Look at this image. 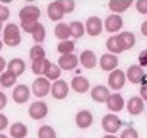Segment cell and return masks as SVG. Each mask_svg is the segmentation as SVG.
Returning <instances> with one entry per match:
<instances>
[{
    "mask_svg": "<svg viewBox=\"0 0 147 138\" xmlns=\"http://www.w3.org/2000/svg\"><path fill=\"white\" fill-rule=\"evenodd\" d=\"M104 28H106V31H109V32H117L123 28V18L119 17L118 14H110L104 22Z\"/></svg>",
    "mask_w": 147,
    "mask_h": 138,
    "instance_id": "obj_16",
    "label": "cell"
},
{
    "mask_svg": "<svg viewBox=\"0 0 147 138\" xmlns=\"http://www.w3.org/2000/svg\"><path fill=\"white\" fill-rule=\"evenodd\" d=\"M55 2H57L60 9L63 11V14H69L75 9V2L74 0H55Z\"/></svg>",
    "mask_w": 147,
    "mask_h": 138,
    "instance_id": "obj_33",
    "label": "cell"
},
{
    "mask_svg": "<svg viewBox=\"0 0 147 138\" xmlns=\"http://www.w3.org/2000/svg\"><path fill=\"white\" fill-rule=\"evenodd\" d=\"M106 106H107V109L112 114L119 112V110H123V108H124V98L119 94H110L107 101H106Z\"/></svg>",
    "mask_w": 147,
    "mask_h": 138,
    "instance_id": "obj_13",
    "label": "cell"
},
{
    "mask_svg": "<svg viewBox=\"0 0 147 138\" xmlns=\"http://www.w3.org/2000/svg\"><path fill=\"white\" fill-rule=\"evenodd\" d=\"M135 6L140 14H147V0H138L135 3Z\"/></svg>",
    "mask_w": 147,
    "mask_h": 138,
    "instance_id": "obj_37",
    "label": "cell"
},
{
    "mask_svg": "<svg viewBox=\"0 0 147 138\" xmlns=\"http://www.w3.org/2000/svg\"><path fill=\"white\" fill-rule=\"evenodd\" d=\"M51 94L55 100H63L66 98L67 94H69V86L64 80H57L51 86Z\"/></svg>",
    "mask_w": 147,
    "mask_h": 138,
    "instance_id": "obj_7",
    "label": "cell"
},
{
    "mask_svg": "<svg viewBox=\"0 0 147 138\" xmlns=\"http://www.w3.org/2000/svg\"><path fill=\"white\" fill-rule=\"evenodd\" d=\"M25 68H26V64L22 58H12L11 62L8 63V71L12 72L16 77L22 75V74L25 72Z\"/></svg>",
    "mask_w": 147,
    "mask_h": 138,
    "instance_id": "obj_21",
    "label": "cell"
},
{
    "mask_svg": "<svg viewBox=\"0 0 147 138\" xmlns=\"http://www.w3.org/2000/svg\"><path fill=\"white\" fill-rule=\"evenodd\" d=\"M6 127H8V117L3 114H0V132L5 131Z\"/></svg>",
    "mask_w": 147,
    "mask_h": 138,
    "instance_id": "obj_40",
    "label": "cell"
},
{
    "mask_svg": "<svg viewBox=\"0 0 147 138\" xmlns=\"http://www.w3.org/2000/svg\"><path fill=\"white\" fill-rule=\"evenodd\" d=\"M8 103V98H6V95L3 94V92H0V110H2L5 106H6Z\"/></svg>",
    "mask_w": 147,
    "mask_h": 138,
    "instance_id": "obj_42",
    "label": "cell"
},
{
    "mask_svg": "<svg viewBox=\"0 0 147 138\" xmlns=\"http://www.w3.org/2000/svg\"><path fill=\"white\" fill-rule=\"evenodd\" d=\"M127 80L133 83V85H136V83H142L146 78V74L142 71L141 66H138V64H132L130 68L127 69V74H126Z\"/></svg>",
    "mask_w": 147,
    "mask_h": 138,
    "instance_id": "obj_10",
    "label": "cell"
},
{
    "mask_svg": "<svg viewBox=\"0 0 147 138\" xmlns=\"http://www.w3.org/2000/svg\"><path fill=\"white\" fill-rule=\"evenodd\" d=\"M48 16L51 20H54V22H58V20H61L63 18V11L60 9V6L57 5V2H52V3H49V6H48Z\"/></svg>",
    "mask_w": 147,
    "mask_h": 138,
    "instance_id": "obj_27",
    "label": "cell"
},
{
    "mask_svg": "<svg viewBox=\"0 0 147 138\" xmlns=\"http://www.w3.org/2000/svg\"><path fill=\"white\" fill-rule=\"evenodd\" d=\"M103 138H117V137H115V135H109V133H107V135H104Z\"/></svg>",
    "mask_w": 147,
    "mask_h": 138,
    "instance_id": "obj_45",
    "label": "cell"
},
{
    "mask_svg": "<svg viewBox=\"0 0 147 138\" xmlns=\"http://www.w3.org/2000/svg\"><path fill=\"white\" fill-rule=\"evenodd\" d=\"M51 66L49 60L43 58V60H37V62H32V72L35 75H45V72L48 71V68Z\"/></svg>",
    "mask_w": 147,
    "mask_h": 138,
    "instance_id": "obj_26",
    "label": "cell"
},
{
    "mask_svg": "<svg viewBox=\"0 0 147 138\" xmlns=\"http://www.w3.org/2000/svg\"><path fill=\"white\" fill-rule=\"evenodd\" d=\"M9 135L12 138H25L28 135V127L26 124H23L20 121L14 123L11 127H9Z\"/></svg>",
    "mask_w": 147,
    "mask_h": 138,
    "instance_id": "obj_23",
    "label": "cell"
},
{
    "mask_svg": "<svg viewBox=\"0 0 147 138\" xmlns=\"http://www.w3.org/2000/svg\"><path fill=\"white\" fill-rule=\"evenodd\" d=\"M140 66L147 68V49L141 51V54H140Z\"/></svg>",
    "mask_w": 147,
    "mask_h": 138,
    "instance_id": "obj_39",
    "label": "cell"
},
{
    "mask_svg": "<svg viewBox=\"0 0 147 138\" xmlns=\"http://www.w3.org/2000/svg\"><path fill=\"white\" fill-rule=\"evenodd\" d=\"M86 32L92 37L100 35L103 32V23L98 17H89L86 22Z\"/></svg>",
    "mask_w": 147,
    "mask_h": 138,
    "instance_id": "obj_14",
    "label": "cell"
},
{
    "mask_svg": "<svg viewBox=\"0 0 147 138\" xmlns=\"http://www.w3.org/2000/svg\"><path fill=\"white\" fill-rule=\"evenodd\" d=\"M55 37L60 40V41H64V40H69V37H71V28H69L67 23H58L57 26H55Z\"/></svg>",
    "mask_w": 147,
    "mask_h": 138,
    "instance_id": "obj_24",
    "label": "cell"
},
{
    "mask_svg": "<svg viewBox=\"0 0 147 138\" xmlns=\"http://www.w3.org/2000/svg\"><path fill=\"white\" fill-rule=\"evenodd\" d=\"M118 40H119V45H121L123 51H127V49L133 48V45H135V41H136L135 35H133L132 32H129V31L119 32V34H118Z\"/></svg>",
    "mask_w": 147,
    "mask_h": 138,
    "instance_id": "obj_19",
    "label": "cell"
},
{
    "mask_svg": "<svg viewBox=\"0 0 147 138\" xmlns=\"http://www.w3.org/2000/svg\"><path fill=\"white\" fill-rule=\"evenodd\" d=\"M60 72H61V69H60L58 64H52V63H51V66L48 68V71L45 72V75H46L48 80H58Z\"/></svg>",
    "mask_w": 147,
    "mask_h": 138,
    "instance_id": "obj_35",
    "label": "cell"
},
{
    "mask_svg": "<svg viewBox=\"0 0 147 138\" xmlns=\"http://www.w3.org/2000/svg\"><path fill=\"white\" fill-rule=\"evenodd\" d=\"M132 0H110L109 2V8H110V11H113V12H124V11H127L129 6H132Z\"/></svg>",
    "mask_w": 147,
    "mask_h": 138,
    "instance_id": "obj_22",
    "label": "cell"
},
{
    "mask_svg": "<svg viewBox=\"0 0 147 138\" xmlns=\"http://www.w3.org/2000/svg\"><path fill=\"white\" fill-rule=\"evenodd\" d=\"M92 98H94L96 103H106L110 95L109 92V87L107 86H103V85H98L95 87H92V92H90Z\"/></svg>",
    "mask_w": 147,
    "mask_h": 138,
    "instance_id": "obj_15",
    "label": "cell"
},
{
    "mask_svg": "<svg viewBox=\"0 0 147 138\" xmlns=\"http://www.w3.org/2000/svg\"><path fill=\"white\" fill-rule=\"evenodd\" d=\"M0 31H3V26H2V22H0Z\"/></svg>",
    "mask_w": 147,
    "mask_h": 138,
    "instance_id": "obj_48",
    "label": "cell"
},
{
    "mask_svg": "<svg viewBox=\"0 0 147 138\" xmlns=\"http://www.w3.org/2000/svg\"><path fill=\"white\" fill-rule=\"evenodd\" d=\"M101 127L104 129L109 135H115L119 129H121V120H119L115 114H107L101 120Z\"/></svg>",
    "mask_w": 147,
    "mask_h": 138,
    "instance_id": "obj_3",
    "label": "cell"
},
{
    "mask_svg": "<svg viewBox=\"0 0 147 138\" xmlns=\"http://www.w3.org/2000/svg\"><path fill=\"white\" fill-rule=\"evenodd\" d=\"M45 55H46V54H45V49H43V46H41V45L32 46L31 51H29V57H31L32 62H37V60H43V58H46Z\"/></svg>",
    "mask_w": 147,
    "mask_h": 138,
    "instance_id": "obj_32",
    "label": "cell"
},
{
    "mask_svg": "<svg viewBox=\"0 0 147 138\" xmlns=\"http://www.w3.org/2000/svg\"><path fill=\"white\" fill-rule=\"evenodd\" d=\"M126 81H127L126 74H124L123 71H119V69L112 71V72L109 74V78H107V83H109L110 89H113V91L123 89L124 85H126Z\"/></svg>",
    "mask_w": 147,
    "mask_h": 138,
    "instance_id": "obj_4",
    "label": "cell"
},
{
    "mask_svg": "<svg viewBox=\"0 0 147 138\" xmlns=\"http://www.w3.org/2000/svg\"><path fill=\"white\" fill-rule=\"evenodd\" d=\"M58 52L61 55H66V54H72L74 49H75V43L72 40H64V41H60L58 46H57Z\"/></svg>",
    "mask_w": 147,
    "mask_h": 138,
    "instance_id": "obj_31",
    "label": "cell"
},
{
    "mask_svg": "<svg viewBox=\"0 0 147 138\" xmlns=\"http://www.w3.org/2000/svg\"><path fill=\"white\" fill-rule=\"evenodd\" d=\"M126 106H127V110L130 115H140L144 110V101H142L141 97H132L127 101Z\"/></svg>",
    "mask_w": 147,
    "mask_h": 138,
    "instance_id": "obj_17",
    "label": "cell"
},
{
    "mask_svg": "<svg viewBox=\"0 0 147 138\" xmlns=\"http://www.w3.org/2000/svg\"><path fill=\"white\" fill-rule=\"evenodd\" d=\"M140 97L142 98V101H147V83H144V85L141 86V89H140Z\"/></svg>",
    "mask_w": 147,
    "mask_h": 138,
    "instance_id": "obj_41",
    "label": "cell"
},
{
    "mask_svg": "<svg viewBox=\"0 0 147 138\" xmlns=\"http://www.w3.org/2000/svg\"><path fill=\"white\" fill-rule=\"evenodd\" d=\"M141 32H142V35H146V37H147V20L141 25Z\"/></svg>",
    "mask_w": 147,
    "mask_h": 138,
    "instance_id": "obj_43",
    "label": "cell"
},
{
    "mask_svg": "<svg viewBox=\"0 0 147 138\" xmlns=\"http://www.w3.org/2000/svg\"><path fill=\"white\" fill-rule=\"evenodd\" d=\"M118 66V57L113 54H103L100 58V68L103 69V71H107V72H112L115 71Z\"/></svg>",
    "mask_w": 147,
    "mask_h": 138,
    "instance_id": "obj_8",
    "label": "cell"
},
{
    "mask_svg": "<svg viewBox=\"0 0 147 138\" xmlns=\"http://www.w3.org/2000/svg\"><path fill=\"white\" fill-rule=\"evenodd\" d=\"M28 112H29V117L32 120H41L48 115L49 109H48V104L43 103V101H35V103H32L29 106V110H28Z\"/></svg>",
    "mask_w": 147,
    "mask_h": 138,
    "instance_id": "obj_6",
    "label": "cell"
},
{
    "mask_svg": "<svg viewBox=\"0 0 147 138\" xmlns=\"http://www.w3.org/2000/svg\"><path fill=\"white\" fill-rule=\"evenodd\" d=\"M80 63L83 64V68L86 69H92L96 66V55L94 54V51H83L81 55H80Z\"/></svg>",
    "mask_w": 147,
    "mask_h": 138,
    "instance_id": "obj_18",
    "label": "cell"
},
{
    "mask_svg": "<svg viewBox=\"0 0 147 138\" xmlns=\"http://www.w3.org/2000/svg\"><path fill=\"white\" fill-rule=\"evenodd\" d=\"M31 35H32V39H34L35 43H41V41L45 40V37H46V31H45V26L41 25L40 22H37L32 25V31H31Z\"/></svg>",
    "mask_w": 147,
    "mask_h": 138,
    "instance_id": "obj_25",
    "label": "cell"
},
{
    "mask_svg": "<svg viewBox=\"0 0 147 138\" xmlns=\"http://www.w3.org/2000/svg\"><path fill=\"white\" fill-rule=\"evenodd\" d=\"M9 17V9L3 5H0V22H5Z\"/></svg>",
    "mask_w": 147,
    "mask_h": 138,
    "instance_id": "obj_38",
    "label": "cell"
},
{
    "mask_svg": "<svg viewBox=\"0 0 147 138\" xmlns=\"http://www.w3.org/2000/svg\"><path fill=\"white\" fill-rule=\"evenodd\" d=\"M71 86L75 92H78V94H84V92H87V89H89V80L84 77H81V75L74 77L72 81H71Z\"/></svg>",
    "mask_w": 147,
    "mask_h": 138,
    "instance_id": "obj_20",
    "label": "cell"
},
{
    "mask_svg": "<svg viewBox=\"0 0 147 138\" xmlns=\"http://www.w3.org/2000/svg\"><path fill=\"white\" fill-rule=\"evenodd\" d=\"M5 68H6V62H5L3 57H0V72H3Z\"/></svg>",
    "mask_w": 147,
    "mask_h": 138,
    "instance_id": "obj_44",
    "label": "cell"
},
{
    "mask_svg": "<svg viewBox=\"0 0 147 138\" xmlns=\"http://www.w3.org/2000/svg\"><path fill=\"white\" fill-rule=\"evenodd\" d=\"M2 48H3V40H0V51H2Z\"/></svg>",
    "mask_w": 147,
    "mask_h": 138,
    "instance_id": "obj_46",
    "label": "cell"
},
{
    "mask_svg": "<svg viewBox=\"0 0 147 138\" xmlns=\"http://www.w3.org/2000/svg\"><path fill=\"white\" fill-rule=\"evenodd\" d=\"M18 17H20L22 25H32V23L38 22V18H40V9H38V6L28 5V6H23L20 9Z\"/></svg>",
    "mask_w": 147,
    "mask_h": 138,
    "instance_id": "obj_2",
    "label": "cell"
},
{
    "mask_svg": "<svg viewBox=\"0 0 147 138\" xmlns=\"http://www.w3.org/2000/svg\"><path fill=\"white\" fill-rule=\"evenodd\" d=\"M119 138H140L138 137V132H136V129H133V127H126L124 131L121 132V137Z\"/></svg>",
    "mask_w": 147,
    "mask_h": 138,
    "instance_id": "obj_36",
    "label": "cell"
},
{
    "mask_svg": "<svg viewBox=\"0 0 147 138\" xmlns=\"http://www.w3.org/2000/svg\"><path fill=\"white\" fill-rule=\"evenodd\" d=\"M0 138H8V137H6V135H3V133L0 132Z\"/></svg>",
    "mask_w": 147,
    "mask_h": 138,
    "instance_id": "obj_47",
    "label": "cell"
},
{
    "mask_svg": "<svg viewBox=\"0 0 147 138\" xmlns=\"http://www.w3.org/2000/svg\"><path fill=\"white\" fill-rule=\"evenodd\" d=\"M78 57L74 54H66V55H61V57L58 58V66L60 69H64V71H72V69L77 68L78 64Z\"/></svg>",
    "mask_w": 147,
    "mask_h": 138,
    "instance_id": "obj_12",
    "label": "cell"
},
{
    "mask_svg": "<svg viewBox=\"0 0 147 138\" xmlns=\"http://www.w3.org/2000/svg\"><path fill=\"white\" fill-rule=\"evenodd\" d=\"M16 81H17V77L14 75L12 72H9L8 69L3 71L2 75H0V85H2L3 87H11V86L16 85Z\"/></svg>",
    "mask_w": 147,
    "mask_h": 138,
    "instance_id": "obj_29",
    "label": "cell"
},
{
    "mask_svg": "<svg viewBox=\"0 0 147 138\" xmlns=\"http://www.w3.org/2000/svg\"><path fill=\"white\" fill-rule=\"evenodd\" d=\"M29 95H31V91L26 85H18V86L14 87V91H12V100L18 104L26 103V101L29 100Z\"/></svg>",
    "mask_w": 147,
    "mask_h": 138,
    "instance_id": "obj_9",
    "label": "cell"
},
{
    "mask_svg": "<svg viewBox=\"0 0 147 138\" xmlns=\"http://www.w3.org/2000/svg\"><path fill=\"white\" fill-rule=\"evenodd\" d=\"M22 41V35H20V28L16 23H9L6 28H3V43H6L8 46H17Z\"/></svg>",
    "mask_w": 147,
    "mask_h": 138,
    "instance_id": "obj_1",
    "label": "cell"
},
{
    "mask_svg": "<svg viewBox=\"0 0 147 138\" xmlns=\"http://www.w3.org/2000/svg\"><path fill=\"white\" fill-rule=\"evenodd\" d=\"M38 138H57L54 127H51L49 124H45L38 129Z\"/></svg>",
    "mask_w": 147,
    "mask_h": 138,
    "instance_id": "obj_34",
    "label": "cell"
},
{
    "mask_svg": "<svg viewBox=\"0 0 147 138\" xmlns=\"http://www.w3.org/2000/svg\"><path fill=\"white\" fill-rule=\"evenodd\" d=\"M92 123H94V117H92V112H90V110L83 109V110H80V112L75 115V124H77L80 129L90 127Z\"/></svg>",
    "mask_w": 147,
    "mask_h": 138,
    "instance_id": "obj_11",
    "label": "cell"
},
{
    "mask_svg": "<svg viewBox=\"0 0 147 138\" xmlns=\"http://www.w3.org/2000/svg\"><path fill=\"white\" fill-rule=\"evenodd\" d=\"M69 28H71V34L74 39H80L83 37V34L86 32V28L81 22H71L69 23Z\"/></svg>",
    "mask_w": 147,
    "mask_h": 138,
    "instance_id": "obj_30",
    "label": "cell"
},
{
    "mask_svg": "<svg viewBox=\"0 0 147 138\" xmlns=\"http://www.w3.org/2000/svg\"><path fill=\"white\" fill-rule=\"evenodd\" d=\"M51 83L46 77H38L32 83V94L35 97H46L51 91Z\"/></svg>",
    "mask_w": 147,
    "mask_h": 138,
    "instance_id": "obj_5",
    "label": "cell"
},
{
    "mask_svg": "<svg viewBox=\"0 0 147 138\" xmlns=\"http://www.w3.org/2000/svg\"><path fill=\"white\" fill-rule=\"evenodd\" d=\"M106 48L109 49L110 54H119V52H123V48H121V45H119L118 35L109 37L107 41H106Z\"/></svg>",
    "mask_w": 147,
    "mask_h": 138,
    "instance_id": "obj_28",
    "label": "cell"
}]
</instances>
